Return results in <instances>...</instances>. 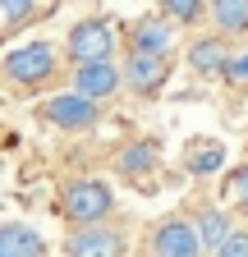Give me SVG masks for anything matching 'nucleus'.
I'll return each mask as SVG.
<instances>
[{"label":"nucleus","mask_w":248,"mask_h":257,"mask_svg":"<svg viewBox=\"0 0 248 257\" xmlns=\"http://www.w3.org/2000/svg\"><path fill=\"white\" fill-rule=\"evenodd\" d=\"M60 211L74 225H101L115 211V188L106 179H69L60 188Z\"/></svg>","instance_id":"obj_2"},{"label":"nucleus","mask_w":248,"mask_h":257,"mask_svg":"<svg viewBox=\"0 0 248 257\" xmlns=\"http://www.w3.org/2000/svg\"><path fill=\"white\" fill-rule=\"evenodd\" d=\"M42 119L55 124L60 134H87V128H97L101 110H97V101H87L78 92H60L51 101H42Z\"/></svg>","instance_id":"obj_4"},{"label":"nucleus","mask_w":248,"mask_h":257,"mask_svg":"<svg viewBox=\"0 0 248 257\" xmlns=\"http://www.w3.org/2000/svg\"><path fill=\"white\" fill-rule=\"evenodd\" d=\"M230 198H234V207H243V211H248V166L230 170Z\"/></svg>","instance_id":"obj_19"},{"label":"nucleus","mask_w":248,"mask_h":257,"mask_svg":"<svg viewBox=\"0 0 248 257\" xmlns=\"http://www.w3.org/2000/svg\"><path fill=\"white\" fill-rule=\"evenodd\" d=\"M115 46H119V32L110 19H78L65 37V51L74 64H92V60H115Z\"/></svg>","instance_id":"obj_3"},{"label":"nucleus","mask_w":248,"mask_h":257,"mask_svg":"<svg viewBox=\"0 0 248 257\" xmlns=\"http://www.w3.org/2000/svg\"><path fill=\"white\" fill-rule=\"evenodd\" d=\"M211 257H248V234H243V230H230V239L216 248Z\"/></svg>","instance_id":"obj_20"},{"label":"nucleus","mask_w":248,"mask_h":257,"mask_svg":"<svg viewBox=\"0 0 248 257\" xmlns=\"http://www.w3.org/2000/svg\"><path fill=\"white\" fill-rule=\"evenodd\" d=\"M170 78V55H147V51H129V60L119 64V83L134 87L138 96L161 92V83Z\"/></svg>","instance_id":"obj_6"},{"label":"nucleus","mask_w":248,"mask_h":257,"mask_svg":"<svg viewBox=\"0 0 248 257\" xmlns=\"http://www.w3.org/2000/svg\"><path fill=\"white\" fill-rule=\"evenodd\" d=\"M65 257H129V239L110 225H78L65 239Z\"/></svg>","instance_id":"obj_5"},{"label":"nucleus","mask_w":248,"mask_h":257,"mask_svg":"<svg viewBox=\"0 0 248 257\" xmlns=\"http://www.w3.org/2000/svg\"><path fill=\"white\" fill-rule=\"evenodd\" d=\"M207 19L221 37H239L248 32V0H207Z\"/></svg>","instance_id":"obj_12"},{"label":"nucleus","mask_w":248,"mask_h":257,"mask_svg":"<svg viewBox=\"0 0 248 257\" xmlns=\"http://www.w3.org/2000/svg\"><path fill=\"white\" fill-rule=\"evenodd\" d=\"M152 257H202L193 220L189 216H166L157 230H152Z\"/></svg>","instance_id":"obj_7"},{"label":"nucleus","mask_w":248,"mask_h":257,"mask_svg":"<svg viewBox=\"0 0 248 257\" xmlns=\"http://www.w3.org/2000/svg\"><path fill=\"white\" fill-rule=\"evenodd\" d=\"M221 74H225V83H234V87H248V55H230Z\"/></svg>","instance_id":"obj_18"},{"label":"nucleus","mask_w":248,"mask_h":257,"mask_svg":"<svg viewBox=\"0 0 248 257\" xmlns=\"http://www.w3.org/2000/svg\"><path fill=\"white\" fill-rule=\"evenodd\" d=\"M55 69H60V51L51 42H42V37L5 51V60H0V78H5L14 92H37V87H46L55 78Z\"/></svg>","instance_id":"obj_1"},{"label":"nucleus","mask_w":248,"mask_h":257,"mask_svg":"<svg viewBox=\"0 0 248 257\" xmlns=\"http://www.w3.org/2000/svg\"><path fill=\"white\" fill-rule=\"evenodd\" d=\"M157 5H161V19L179 28H198L207 19V0H157Z\"/></svg>","instance_id":"obj_16"},{"label":"nucleus","mask_w":248,"mask_h":257,"mask_svg":"<svg viewBox=\"0 0 248 257\" xmlns=\"http://www.w3.org/2000/svg\"><path fill=\"white\" fill-rule=\"evenodd\" d=\"M124 83H119V64L115 60H92V64H74V87L78 96H87V101H106V96H115Z\"/></svg>","instance_id":"obj_8"},{"label":"nucleus","mask_w":248,"mask_h":257,"mask_svg":"<svg viewBox=\"0 0 248 257\" xmlns=\"http://www.w3.org/2000/svg\"><path fill=\"white\" fill-rule=\"evenodd\" d=\"M33 10H37V0H0V19L5 23H23Z\"/></svg>","instance_id":"obj_17"},{"label":"nucleus","mask_w":248,"mask_h":257,"mask_svg":"<svg viewBox=\"0 0 248 257\" xmlns=\"http://www.w3.org/2000/svg\"><path fill=\"white\" fill-rule=\"evenodd\" d=\"M0 257H51V248H46V239L33 230V225L5 220L0 225Z\"/></svg>","instance_id":"obj_9"},{"label":"nucleus","mask_w":248,"mask_h":257,"mask_svg":"<svg viewBox=\"0 0 248 257\" xmlns=\"http://www.w3.org/2000/svg\"><path fill=\"white\" fill-rule=\"evenodd\" d=\"M175 46V28L166 19H138L134 23V42L129 51H147V55H170Z\"/></svg>","instance_id":"obj_10"},{"label":"nucleus","mask_w":248,"mask_h":257,"mask_svg":"<svg viewBox=\"0 0 248 257\" xmlns=\"http://www.w3.org/2000/svg\"><path fill=\"white\" fill-rule=\"evenodd\" d=\"M225 60H230V46L221 42V32H211V37H198L189 46V64L198 74H221L225 69Z\"/></svg>","instance_id":"obj_13"},{"label":"nucleus","mask_w":248,"mask_h":257,"mask_svg":"<svg viewBox=\"0 0 248 257\" xmlns=\"http://www.w3.org/2000/svg\"><path fill=\"white\" fill-rule=\"evenodd\" d=\"M152 170H157V147H152V143H129L119 152V175L124 179H143Z\"/></svg>","instance_id":"obj_14"},{"label":"nucleus","mask_w":248,"mask_h":257,"mask_svg":"<svg viewBox=\"0 0 248 257\" xmlns=\"http://www.w3.org/2000/svg\"><path fill=\"white\" fill-rule=\"evenodd\" d=\"M184 166H189L193 175H216V170L225 166V143H211V138L193 143V152L184 156Z\"/></svg>","instance_id":"obj_15"},{"label":"nucleus","mask_w":248,"mask_h":257,"mask_svg":"<svg viewBox=\"0 0 248 257\" xmlns=\"http://www.w3.org/2000/svg\"><path fill=\"white\" fill-rule=\"evenodd\" d=\"M230 216L221 211V207H202L198 216H193V234H198V243H202V252H216L225 239H230Z\"/></svg>","instance_id":"obj_11"}]
</instances>
